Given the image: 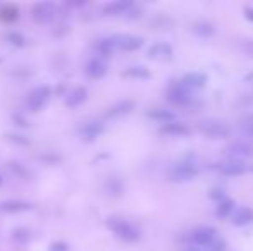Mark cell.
I'll use <instances>...</instances> for the list:
<instances>
[{"instance_id": "cell-38", "label": "cell", "mask_w": 253, "mask_h": 251, "mask_svg": "<svg viewBox=\"0 0 253 251\" xmlns=\"http://www.w3.org/2000/svg\"><path fill=\"white\" fill-rule=\"evenodd\" d=\"M243 16L247 17L248 21H252V23H253V7L252 5H245L243 7Z\"/></svg>"}, {"instance_id": "cell-42", "label": "cell", "mask_w": 253, "mask_h": 251, "mask_svg": "<svg viewBox=\"0 0 253 251\" xmlns=\"http://www.w3.org/2000/svg\"><path fill=\"white\" fill-rule=\"evenodd\" d=\"M2 182H3V179H2V176H0V184H2Z\"/></svg>"}, {"instance_id": "cell-39", "label": "cell", "mask_w": 253, "mask_h": 251, "mask_svg": "<svg viewBox=\"0 0 253 251\" xmlns=\"http://www.w3.org/2000/svg\"><path fill=\"white\" fill-rule=\"evenodd\" d=\"M240 104H243V105L253 104V95H250V93H247V95H241V98H240Z\"/></svg>"}, {"instance_id": "cell-11", "label": "cell", "mask_w": 253, "mask_h": 251, "mask_svg": "<svg viewBox=\"0 0 253 251\" xmlns=\"http://www.w3.org/2000/svg\"><path fill=\"white\" fill-rule=\"evenodd\" d=\"M103 131H105V124H103L102 121H88L80 126L78 133H80V136L83 138L84 141L91 143V141H95L98 136H102Z\"/></svg>"}, {"instance_id": "cell-2", "label": "cell", "mask_w": 253, "mask_h": 251, "mask_svg": "<svg viewBox=\"0 0 253 251\" xmlns=\"http://www.w3.org/2000/svg\"><path fill=\"white\" fill-rule=\"evenodd\" d=\"M107 227L116 234V238H119L124 243H136L141 238L140 229L131 224V222H127L126 218L109 217L107 218Z\"/></svg>"}, {"instance_id": "cell-12", "label": "cell", "mask_w": 253, "mask_h": 251, "mask_svg": "<svg viewBox=\"0 0 253 251\" xmlns=\"http://www.w3.org/2000/svg\"><path fill=\"white\" fill-rule=\"evenodd\" d=\"M179 83L184 84L186 88H190L191 91L198 90V88H205L207 83H209V74L200 72V71H191V72H186L181 77Z\"/></svg>"}, {"instance_id": "cell-20", "label": "cell", "mask_w": 253, "mask_h": 251, "mask_svg": "<svg viewBox=\"0 0 253 251\" xmlns=\"http://www.w3.org/2000/svg\"><path fill=\"white\" fill-rule=\"evenodd\" d=\"M159 133L166 134V136H188V134L191 133V129L184 124V122L172 121V122H167V124L160 126Z\"/></svg>"}, {"instance_id": "cell-1", "label": "cell", "mask_w": 253, "mask_h": 251, "mask_svg": "<svg viewBox=\"0 0 253 251\" xmlns=\"http://www.w3.org/2000/svg\"><path fill=\"white\" fill-rule=\"evenodd\" d=\"M198 174H200V167L197 165L195 158L188 157V155L184 158H181L179 162H176L174 165H170L169 172H167L169 179H170V181H174V182L193 181Z\"/></svg>"}, {"instance_id": "cell-33", "label": "cell", "mask_w": 253, "mask_h": 251, "mask_svg": "<svg viewBox=\"0 0 253 251\" xmlns=\"http://www.w3.org/2000/svg\"><path fill=\"white\" fill-rule=\"evenodd\" d=\"M240 127H241V129H245V133H248L253 138V114L247 115L245 119H241V121H240Z\"/></svg>"}, {"instance_id": "cell-16", "label": "cell", "mask_w": 253, "mask_h": 251, "mask_svg": "<svg viewBox=\"0 0 253 251\" xmlns=\"http://www.w3.org/2000/svg\"><path fill=\"white\" fill-rule=\"evenodd\" d=\"M253 222V208L250 207H240L234 208V212L231 214V224L236 227H245L250 225Z\"/></svg>"}, {"instance_id": "cell-5", "label": "cell", "mask_w": 253, "mask_h": 251, "mask_svg": "<svg viewBox=\"0 0 253 251\" xmlns=\"http://www.w3.org/2000/svg\"><path fill=\"white\" fill-rule=\"evenodd\" d=\"M198 131L205 134L207 138H227L231 134L229 124L219 119H205V121L198 122Z\"/></svg>"}, {"instance_id": "cell-10", "label": "cell", "mask_w": 253, "mask_h": 251, "mask_svg": "<svg viewBox=\"0 0 253 251\" xmlns=\"http://www.w3.org/2000/svg\"><path fill=\"white\" fill-rule=\"evenodd\" d=\"M217 171H219L222 176H227V178H236V176H241L248 171V165L245 164V160L226 158L224 162L217 164Z\"/></svg>"}, {"instance_id": "cell-22", "label": "cell", "mask_w": 253, "mask_h": 251, "mask_svg": "<svg viewBox=\"0 0 253 251\" xmlns=\"http://www.w3.org/2000/svg\"><path fill=\"white\" fill-rule=\"evenodd\" d=\"M147 115H148V119L160 122V124H167V122L176 121V114H174V110H169V108H162V107L150 108V110L147 112Z\"/></svg>"}, {"instance_id": "cell-3", "label": "cell", "mask_w": 253, "mask_h": 251, "mask_svg": "<svg viewBox=\"0 0 253 251\" xmlns=\"http://www.w3.org/2000/svg\"><path fill=\"white\" fill-rule=\"evenodd\" d=\"M166 98L167 102H170L176 107H193L195 104V95L190 88H186L184 84L177 81H172V83L167 86L166 91Z\"/></svg>"}, {"instance_id": "cell-23", "label": "cell", "mask_w": 253, "mask_h": 251, "mask_svg": "<svg viewBox=\"0 0 253 251\" xmlns=\"http://www.w3.org/2000/svg\"><path fill=\"white\" fill-rule=\"evenodd\" d=\"M19 19V7L14 3H3L0 7V21L3 23H16Z\"/></svg>"}, {"instance_id": "cell-19", "label": "cell", "mask_w": 253, "mask_h": 251, "mask_svg": "<svg viewBox=\"0 0 253 251\" xmlns=\"http://www.w3.org/2000/svg\"><path fill=\"white\" fill-rule=\"evenodd\" d=\"M134 2H126V0H116V2H109L102 7L103 16H124L127 10L131 9Z\"/></svg>"}, {"instance_id": "cell-14", "label": "cell", "mask_w": 253, "mask_h": 251, "mask_svg": "<svg viewBox=\"0 0 253 251\" xmlns=\"http://www.w3.org/2000/svg\"><path fill=\"white\" fill-rule=\"evenodd\" d=\"M84 74L90 79H102L107 74V64L100 57H91L84 66Z\"/></svg>"}, {"instance_id": "cell-28", "label": "cell", "mask_w": 253, "mask_h": 251, "mask_svg": "<svg viewBox=\"0 0 253 251\" xmlns=\"http://www.w3.org/2000/svg\"><path fill=\"white\" fill-rule=\"evenodd\" d=\"M5 40L16 48H24L28 45L26 36H24V35H21L19 31H9V33L5 35Z\"/></svg>"}, {"instance_id": "cell-17", "label": "cell", "mask_w": 253, "mask_h": 251, "mask_svg": "<svg viewBox=\"0 0 253 251\" xmlns=\"http://www.w3.org/2000/svg\"><path fill=\"white\" fill-rule=\"evenodd\" d=\"M191 31L200 38H210L215 35L217 26L210 19H195L191 23Z\"/></svg>"}, {"instance_id": "cell-13", "label": "cell", "mask_w": 253, "mask_h": 251, "mask_svg": "<svg viewBox=\"0 0 253 251\" xmlns=\"http://www.w3.org/2000/svg\"><path fill=\"white\" fill-rule=\"evenodd\" d=\"M136 107V102L131 100V98H124V100H119L109 107V110L105 112V117L107 119H116V117H123V115H127L134 110Z\"/></svg>"}, {"instance_id": "cell-30", "label": "cell", "mask_w": 253, "mask_h": 251, "mask_svg": "<svg viewBox=\"0 0 253 251\" xmlns=\"http://www.w3.org/2000/svg\"><path fill=\"white\" fill-rule=\"evenodd\" d=\"M236 47L240 48L245 55L253 59V38H238Z\"/></svg>"}, {"instance_id": "cell-34", "label": "cell", "mask_w": 253, "mask_h": 251, "mask_svg": "<svg viewBox=\"0 0 253 251\" xmlns=\"http://www.w3.org/2000/svg\"><path fill=\"white\" fill-rule=\"evenodd\" d=\"M141 14H143V9H141L140 5H136V3H133V5H131V9L127 10L124 16H126L127 19H138V17H141Z\"/></svg>"}, {"instance_id": "cell-8", "label": "cell", "mask_w": 253, "mask_h": 251, "mask_svg": "<svg viewBox=\"0 0 253 251\" xmlns=\"http://www.w3.org/2000/svg\"><path fill=\"white\" fill-rule=\"evenodd\" d=\"M217 229L212 227V225H198L191 231V241L195 243V246L198 248H207L213 239L217 238Z\"/></svg>"}, {"instance_id": "cell-35", "label": "cell", "mask_w": 253, "mask_h": 251, "mask_svg": "<svg viewBox=\"0 0 253 251\" xmlns=\"http://www.w3.org/2000/svg\"><path fill=\"white\" fill-rule=\"evenodd\" d=\"M7 138H9L12 143H17V144H28L30 143V140H26V138L21 136V134H7Z\"/></svg>"}, {"instance_id": "cell-31", "label": "cell", "mask_w": 253, "mask_h": 251, "mask_svg": "<svg viewBox=\"0 0 253 251\" xmlns=\"http://www.w3.org/2000/svg\"><path fill=\"white\" fill-rule=\"evenodd\" d=\"M209 198H212V200H215L217 203H219V201H222L224 198H227L226 189L220 188V186H213V188H210V191H209Z\"/></svg>"}, {"instance_id": "cell-36", "label": "cell", "mask_w": 253, "mask_h": 251, "mask_svg": "<svg viewBox=\"0 0 253 251\" xmlns=\"http://www.w3.org/2000/svg\"><path fill=\"white\" fill-rule=\"evenodd\" d=\"M12 121L16 122V126H19V127H28V126H30L28 119L24 117V115H21V114H14L12 115Z\"/></svg>"}, {"instance_id": "cell-24", "label": "cell", "mask_w": 253, "mask_h": 251, "mask_svg": "<svg viewBox=\"0 0 253 251\" xmlns=\"http://www.w3.org/2000/svg\"><path fill=\"white\" fill-rule=\"evenodd\" d=\"M95 50H97V57H100L102 61L103 59H109L110 55L114 54V50H116V48H114V43H112V38H100V40L97 41V43H95Z\"/></svg>"}, {"instance_id": "cell-27", "label": "cell", "mask_w": 253, "mask_h": 251, "mask_svg": "<svg viewBox=\"0 0 253 251\" xmlns=\"http://www.w3.org/2000/svg\"><path fill=\"white\" fill-rule=\"evenodd\" d=\"M105 191H107V194H110V196H121L124 191L123 181L117 178H110L109 181L105 182Z\"/></svg>"}, {"instance_id": "cell-40", "label": "cell", "mask_w": 253, "mask_h": 251, "mask_svg": "<svg viewBox=\"0 0 253 251\" xmlns=\"http://www.w3.org/2000/svg\"><path fill=\"white\" fill-rule=\"evenodd\" d=\"M245 81H247V83H252L253 84V71H250V72H248L247 76H245Z\"/></svg>"}, {"instance_id": "cell-26", "label": "cell", "mask_w": 253, "mask_h": 251, "mask_svg": "<svg viewBox=\"0 0 253 251\" xmlns=\"http://www.w3.org/2000/svg\"><path fill=\"white\" fill-rule=\"evenodd\" d=\"M124 77H134V79H148L152 72L145 66H131L126 71H123Z\"/></svg>"}, {"instance_id": "cell-25", "label": "cell", "mask_w": 253, "mask_h": 251, "mask_svg": "<svg viewBox=\"0 0 253 251\" xmlns=\"http://www.w3.org/2000/svg\"><path fill=\"white\" fill-rule=\"evenodd\" d=\"M234 207H236V201L233 200V198H224L222 201H219L215 207V215L219 218H227L231 214L234 212Z\"/></svg>"}, {"instance_id": "cell-32", "label": "cell", "mask_w": 253, "mask_h": 251, "mask_svg": "<svg viewBox=\"0 0 253 251\" xmlns=\"http://www.w3.org/2000/svg\"><path fill=\"white\" fill-rule=\"evenodd\" d=\"M226 248H227V243L224 241L222 238H219V236H217L215 239H213L212 243H210L209 246H207V251H226Z\"/></svg>"}, {"instance_id": "cell-7", "label": "cell", "mask_w": 253, "mask_h": 251, "mask_svg": "<svg viewBox=\"0 0 253 251\" xmlns=\"http://www.w3.org/2000/svg\"><path fill=\"white\" fill-rule=\"evenodd\" d=\"M110 38H112L114 48L123 52H136L145 43L143 36H138V35H114Z\"/></svg>"}, {"instance_id": "cell-21", "label": "cell", "mask_w": 253, "mask_h": 251, "mask_svg": "<svg viewBox=\"0 0 253 251\" xmlns=\"http://www.w3.org/2000/svg\"><path fill=\"white\" fill-rule=\"evenodd\" d=\"M88 98V90L84 86H76L73 90L67 91L66 95V105L71 108H76L80 107L81 104H84Z\"/></svg>"}, {"instance_id": "cell-29", "label": "cell", "mask_w": 253, "mask_h": 251, "mask_svg": "<svg viewBox=\"0 0 253 251\" xmlns=\"http://www.w3.org/2000/svg\"><path fill=\"white\" fill-rule=\"evenodd\" d=\"M12 239L16 243H19V245H26V243L31 239V234L26 227H16L12 231Z\"/></svg>"}, {"instance_id": "cell-18", "label": "cell", "mask_w": 253, "mask_h": 251, "mask_svg": "<svg viewBox=\"0 0 253 251\" xmlns=\"http://www.w3.org/2000/svg\"><path fill=\"white\" fill-rule=\"evenodd\" d=\"M31 208H33V205L24 200H5L0 203L2 214H23V212H30Z\"/></svg>"}, {"instance_id": "cell-43", "label": "cell", "mask_w": 253, "mask_h": 251, "mask_svg": "<svg viewBox=\"0 0 253 251\" xmlns=\"http://www.w3.org/2000/svg\"><path fill=\"white\" fill-rule=\"evenodd\" d=\"M248 169H250V171H253V165H250V167H248Z\"/></svg>"}, {"instance_id": "cell-6", "label": "cell", "mask_w": 253, "mask_h": 251, "mask_svg": "<svg viewBox=\"0 0 253 251\" xmlns=\"http://www.w3.org/2000/svg\"><path fill=\"white\" fill-rule=\"evenodd\" d=\"M31 17L37 24H48L57 17V5L52 2H38L31 9Z\"/></svg>"}, {"instance_id": "cell-37", "label": "cell", "mask_w": 253, "mask_h": 251, "mask_svg": "<svg viewBox=\"0 0 253 251\" xmlns=\"http://www.w3.org/2000/svg\"><path fill=\"white\" fill-rule=\"evenodd\" d=\"M69 248H67V245L64 241H55L50 245V251H67Z\"/></svg>"}, {"instance_id": "cell-15", "label": "cell", "mask_w": 253, "mask_h": 251, "mask_svg": "<svg viewBox=\"0 0 253 251\" xmlns=\"http://www.w3.org/2000/svg\"><path fill=\"white\" fill-rule=\"evenodd\" d=\"M174 54V48L167 41H155L148 47L147 55L150 59H170Z\"/></svg>"}, {"instance_id": "cell-9", "label": "cell", "mask_w": 253, "mask_h": 251, "mask_svg": "<svg viewBox=\"0 0 253 251\" xmlns=\"http://www.w3.org/2000/svg\"><path fill=\"white\" fill-rule=\"evenodd\" d=\"M224 153L227 158H236V160H245V158L253 157V144L245 140L233 141L229 146L224 148Z\"/></svg>"}, {"instance_id": "cell-4", "label": "cell", "mask_w": 253, "mask_h": 251, "mask_svg": "<svg viewBox=\"0 0 253 251\" xmlns=\"http://www.w3.org/2000/svg\"><path fill=\"white\" fill-rule=\"evenodd\" d=\"M52 98V88L47 86V84H42V86H37L28 93L26 98V107L30 112H40L43 110L48 105Z\"/></svg>"}, {"instance_id": "cell-41", "label": "cell", "mask_w": 253, "mask_h": 251, "mask_svg": "<svg viewBox=\"0 0 253 251\" xmlns=\"http://www.w3.org/2000/svg\"><path fill=\"white\" fill-rule=\"evenodd\" d=\"M184 251H202V250L198 248V246H195V245H190V246H186V248H184Z\"/></svg>"}]
</instances>
